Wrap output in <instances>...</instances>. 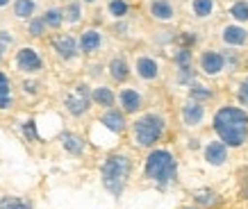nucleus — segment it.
I'll use <instances>...</instances> for the list:
<instances>
[{
  "instance_id": "f257e3e1",
  "label": "nucleus",
  "mask_w": 248,
  "mask_h": 209,
  "mask_svg": "<svg viewBox=\"0 0 248 209\" xmlns=\"http://www.w3.org/2000/svg\"><path fill=\"white\" fill-rule=\"evenodd\" d=\"M214 130L228 146H241L248 134V114L239 107H223L214 116Z\"/></svg>"
},
{
  "instance_id": "f03ea898",
  "label": "nucleus",
  "mask_w": 248,
  "mask_h": 209,
  "mask_svg": "<svg viewBox=\"0 0 248 209\" xmlns=\"http://www.w3.org/2000/svg\"><path fill=\"white\" fill-rule=\"evenodd\" d=\"M130 173H132V162L125 155H109L105 164L100 168V178L103 184L112 195H121L123 189L128 184Z\"/></svg>"
},
{
  "instance_id": "7ed1b4c3",
  "label": "nucleus",
  "mask_w": 248,
  "mask_h": 209,
  "mask_svg": "<svg viewBox=\"0 0 248 209\" xmlns=\"http://www.w3.org/2000/svg\"><path fill=\"white\" fill-rule=\"evenodd\" d=\"M175 171H178V164H175V157L169 150H153L146 159V166H143L146 178L157 182L159 187L169 184L175 178Z\"/></svg>"
},
{
  "instance_id": "20e7f679",
  "label": "nucleus",
  "mask_w": 248,
  "mask_h": 209,
  "mask_svg": "<svg viewBox=\"0 0 248 209\" xmlns=\"http://www.w3.org/2000/svg\"><path fill=\"white\" fill-rule=\"evenodd\" d=\"M162 134H164V119L157 114H143L132 125V136H135L137 146L141 148L155 146L162 139Z\"/></svg>"
},
{
  "instance_id": "39448f33",
  "label": "nucleus",
  "mask_w": 248,
  "mask_h": 209,
  "mask_svg": "<svg viewBox=\"0 0 248 209\" xmlns=\"http://www.w3.org/2000/svg\"><path fill=\"white\" fill-rule=\"evenodd\" d=\"M64 104H66V109H68L71 116H82V114H87L89 112V107H91L89 87H87V84H76V87L66 93Z\"/></svg>"
},
{
  "instance_id": "423d86ee",
  "label": "nucleus",
  "mask_w": 248,
  "mask_h": 209,
  "mask_svg": "<svg viewBox=\"0 0 248 209\" xmlns=\"http://www.w3.org/2000/svg\"><path fill=\"white\" fill-rule=\"evenodd\" d=\"M16 68L23 71V73H39L44 68V60H41V55L34 48L25 45V48L16 52Z\"/></svg>"
},
{
  "instance_id": "0eeeda50",
  "label": "nucleus",
  "mask_w": 248,
  "mask_h": 209,
  "mask_svg": "<svg viewBox=\"0 0 248 209\" xmlns=\"http://www.w3.org/2000/svg\"><path fill=\"white\" fill-rule=\"evenodd\" d=\"M53 50L64 61H71L78 57L80 48H78V41L71 34H57V37H53Z\"/></svg>"
},
{
  "instance_id": "6e6552de",
  "label": "nucleus",
  "mask_w": 248,
  "mask_h": 209,
  "mask_svg": "<svg viewBox=\"0 0 248 209\" xmlns=\"http://www.w3.org/2000/svg\"><path fill=\"white\" fill-rule=\"evenodd\" d=\"M100 123H103V125H105L109 132H114V134H121V132L125 130V114L121 112V109H114V107H109V109L103 114Z\"/></svg>"
},
{
  "instance_id": "1a4fd4ad",
  "label": "nucleus",
  "mask_w": 248,
  "mask_h": 209,
  "mask_svg": "<svg viewBox=\"0 0 248 209\" xmlns=\"http://www.w3.org/2000/svg\"><path fill=\"white\" fill-rule=\"evenodd\" d=\"M119 103H121V112L123 114H137L141 109L143 100L135 89H123L119 93Z\"/></svg>"
},
{
  "instance_id": "9d476101",
  "label": "nucleus",
  "mask_w": 248,
  "mask_h": 209,
  "mask_svg": "<svg viewBox=\"0 0 248 209\" xmlns=\"http://www.w3.org/2000/svg\"><path fill=\"white\" fill-rule=\"evenodd\" d=\"M100 45H103V37H100L98 30H84L80 41H78V48H80L84 55H91V52L100 50Z\"/></svg>"
},
{
  "instance_id": "9b49d317",
  "label": "nucleus",
  "mask_w": 248,
  "mask_h": 209,
  "mask_svg": "<svg viewBox=\"0 0 248 209\" xmlns=\"http://www.w3.org/2000/svg\"><path fill=\"white\" fill-rule=\"evenodd\" d=\"M201 66L207 75H217L223 71L226 66V60H223V55H218V52H205L203 57H201Z\"/></svg>"
},
{
  "instance_id": "f8f14e48",
  "label": "nucleus",
  "mask_w": 248,
  "mask_h": 209,
  "mask_svg": "<svg viewBox=\"0 0 248 209\" xmlns=\"http://www.w3.org/2000/svg\"><path fill=\"white\" fill-rule=\"evenodd\" d=\"M137 73H139V77H143V80H155L159 75L157 61L153 60V57H139V60H137Z\"/></svg>"
},
{
  "instance_id": "ddd939ff",
  "label": "nucleus",
  "mask_w": 248,
  "mask_h": 209,
  "mask_svg": "<svg viewBox=\"0 0 248 209\" xmlns=\"http://www.w3.org/2000/svg\"><path fill=\"white\" fill-rule=\"evenodd\" d=\"M203 104L196 103V100H191V103H187L185 107H182V119H185V123L187 125H198L201 120H203Z\"/></svg>"
},
{
  "instance_id": "4468645a",
  "label": "nucleus",
  "mask_w": 248,
  "mask_h": 209,
  "mask_svg": "<svg viewBox=\"0 0 248 209\" xmlns=\"http://www.w3.org/2000/svg\"><path fill=\"white\" fill-rule=\"evenodd\" d=\"M91 103L109 109V107H114V103H116V96H114V91L109 89V87H96V89L91 91Z\"/></svg>"
},
{
  "instance_id": "2eb2a0df",
  "label": "nucleus",
  "mask_w": 248,
  "mask_h": 209,
  "mask_svg": "<svg viewBox=\"0 0 248 209\" xmlns=\"http://www.w3.org/2000/svg\"><path fill=\"white\" fill-rule=\"evenodd\" d=\"M226 157H228V152H226V146L221 141H212L207 148H205V159L210 162V164H214V166H221L223 162H226Z\"/></svg>"
},
{
  "instance_id": "dca6fc26",
  "label": "nucleus",
  "mask_w": 248,
  "mask_h": 209,
  "mask_svg": "<svg viewBox=\"0 0 248 209\" xmlns=\"http://www.w3.org/2000/svg\"><path fill=\"white\" fill-rule=\"evenodd\" d=\"M109 75H112V80H116V82H125L130 77L128 61L123 60V57H114V60L109 61Z\"/></svg>"
},
{
  "instance_id": "f3484780",
  "label": "nucleus",
  "mask_w": 248,
  "mask_h": 209,
  "mask_svg": "<svg viewBox=\"0 0 248 209\" xmlns=\"http://www.w3.org/2000/svg\"><path fill=\"white\" fill-rule=\"evenodd\" d=\"M151 14L157 21H171L173 18V5L169 0H153L151 2Z\"/></svg>"
},
{
  "instance_id": "a211bd4d",
  "label": "nucleus",
  "mask_w": 248,
  "mask_h": 209,
  "mask_svg": "<svg viewBox=\"0 0 248 209\" xmlns=\"http://www.w3.org/2000/svg\"><path fill=\"white\" fill-rule=\"evenodd\" d=\"M62 146H64V150L71 152V155H82L84 152L82 136L73 134V132H64V134H62Z\"/></svg>"
},
{
  "instance_id": "6ab92c4d",
  "label": "nucleus",
  "mask_w": 248,
  "mask_h": 209,
  "mask_svg": "<svg viewBox=\"0 0 248 209\" xmlns=\"http://www.w3.org/2000/svg\"><path fill=\"white\" fill-rule=\"evenodd\" d=\"M246 39H248V32L244 28H239V25H228L226 30H223V41L230 45L246 44Z\"/></svg>"
},
{
  "instance_id": "aec40b11",
  "label": "nucleus",
  "mask_w": 248,
  "mask_h": 209,
  "mask_svg": "<svg viewBox=\"0 0 248 209\" xmlns=\"http://www.w3.org/2000/svg\"><path fill=\"white\" fill-rule=\"evenodd\" d=\"M37 12V2L34 0H16L14 2V16L23 18V21H30Z\"/></svg>"
},
{
  "instance_id": "412c9836",
  "label": "nucleus",
  "mask_w": 248,
  "mask_h": 209,
  "mask_svg": "<svg viewBox=\"0 0 248 209\" xmlns=\"http://www.w3.org/2000/svg\"><path fill=\"white\" fill-rule=\"evenodd\" d=\"M12 107V82L2 71H0V109Z\"/></svg>"
},
{
  "instance_id": "4be33fe9",
  "label": "nucleus",
  "mask_w": 248,
  "mask_h": 209,
  "mask_svg": "<svg viewBox=\"0 0 248 209\" xmlns=\"http://www.w3.org/2000/svg\"><path fill=\"white\" fill-rule=\"evenodd\" d=\"M46 23V28H53V30H57L62 23H64V14H62V9L57 7H50V9H46V14L41 16Z\"/></svg>"
},
{
  "instance_id": "5701e85b",
  "label": "nucleus",
  "mask_w": 248,
  "mask_h": 209,
  "mask_svg": "<svg viewBox=\"0 0 248 209\" xmlns=\"http://www.w3.org/2000/svg\"><path fill=\"white\" fill-rule=\"evenodd\" d=\"M62 14H64V21L68 23H80L82 21V5L80 2H68L66 9H62Z\"/></svg>"
},
{
  "instance_id": "b1692460",
  "label": "nucleus",
  "mask_w": 248,
  "mask_h": 209,
  "mask_svg": "<svg viewBox=\"0 0 248 209\" xmlns=\"http://www.w3.org/2000/svg\"><path fill=\"white\" fill-rule=\"evenodd\" d=\"M0 209H32V205L16 195H5V198H0Z\"/></svg>"
},
{
  "instance_id": "393cba45",
  "label": "nucleus",
  "mask_w": 248,
  "mask_h": 209,
  "mask_svg": "<svg viewBox=\"0 0 248 209\" xmlns=\"http://www.w3.org/2000/svg\"><path fill=\"white\" fill-rule=\"evenodd\" d=\"M107 12H109L114 18H125L130 7H128L125 0H109V2H107Z\"/></svg>"
},
{
  "instance_id": "a878e982",
  "label": "nucleus",
  "mask_w": 248,
  "mask_h": 209,
  "mask_svg": "<svg viewBox=\"0 0 248 209\" xmlns=\"http://www.w3.org/2000/svg\"><path fill=\"white\" fill-rule=\"evenodd\" d=\"M212 9H214V2L212 0H194V12L196 16H210L212 14Z\"/></svg>"
},
{
  "instance_id": "bb28decb",
  "label": "nucleus",
  "mask_w": 248,
  "mask_h": 209,
  "mask_svg": "<svg viewBox=\"0 0 248 209\" xmlns=\"http://www.w3.org/2000/svg\"><path fill=\"white\" fill-rule=\"evenodd\" d=\"M28 32H30V37H44L46 32V23L44 18H30V25H28Z\"/></svg>"
},
{
  "instance_id": "cd10ccee",
  "label": "nucleus",
  "mask_w": 248,
  "mask_h": 209,
  "mask_svg": "<svg viewBox=\"0 0 248 209\" xmlns=\"http://www.w3.org/2000/svg\"><path fill=\"white\" fill-rule=\"evenodd\" d=\"M230 14L237 18V21H248V2H234L232 9H230Z\"/></svg>"
},
{
  "instance_id": "c85d7f7f",
  "label": "nucleus",
  "mask_w": 248,
  "mask_h": 209,
  "mask_svg": "<svg viewBox=\"0 0 248 209\" xmlns=\"http://www.w3.org/2000/svg\"><path fill=\"white\" fill-rule=\"evenodd\" d=\"M207 98H212V91L207 89V87H203V84H194L191 87V100H207Z\"/></svg>"
},
{
  "instance_id": "c756f323",
  "label": "nucleus",
  "mask_w": 248,
  "mask_h": 209,
  "mask_svg": "<svg viewBox=\"0 0 248 209\" xmlns=\"http://www.w3.org/2000/svg\"><path fill=\"white\" fill-rule=\"evenodd\" d=\"M189 61H191V50L189 48H180V52L175 55V64L178 66H189Z\"/></svg>"
},
{
  "instance_id": "7c9ffc66",
  "label": "nucleus",
  "mask_w": 248,
  "mask_h": 209,
  "mask_svg": "<svg viewBox=\"0 0 248 209\" xmlns=\"http://www.w3.org/2000/svg\"><path fill=\"white\" fill-rule=\"evenodd\" d=\"M196 200L203 202V205H214L217 202V198H214V194H207V191H201V194H196Z\"/></svg>"
},
{
  "instance_id": "2f4dec72",
  "label": "nucleus",
  "mask_w": 248,
  "mask_h": 209,
  "mask_svg": "<svg viewBox=\"0 0 248 209\" xmlns=\"http://www.w3.org/2000/svg\"><path fill=\"white\" fill-rule=\"evenodd\" d=\"M39 87H41V84L34 82V80H25V82H23V91H25V93H30V96L39 93Z\"/></svg>"
},
{
  "instance_id": "473e14b6",
  "label": "nucleus",
  "mask_w": 248,
  "mask_h": 209,
  "mask_svg": "<svg viewBox=\"0 0 248 209\" xmlns=\"http://www.w3.org/2000/svg\"><path fill=\"white\" fill-rule=\"evenodd\" d=\"M12 41H14V39H12V34H9L7 30H0V48H2V50H7L9 45H12Z\"/></svg>"
},
{
  "instance_id": "72a5a7b5",
  "label": "nucleus",
  "mask_w": 248,
  "mask_h": 209,
  "mask_svg": "<svg viewBox=\"0 0 248 209\" xmlns=\"http://www.w3.org/2000/svg\"><path fill=\"white\" fill-rule=\"evenodd\" d=\"M194 80V71H191V66H180V82H191Z\"/></svg>"
},
{
  "instance_id": "f704fd0d",
  "label": "nucleus",
  "mask_w": 248,
  "mask_h": 209,
  "mask_svg": "<svg viewBox=\"0 0 248 209\" xmlns=\"http://www.w3.org/2000/svg\"><path fill=\"white\" fill-rule=\"evenodd\" d=\"M239 100H241V104H246L248 107V80H244L241 87H239Z\"/></svg>"
},
{
  "instance_id": "c9c22d12",
  "label": "nucleus",
  "mask_w": 248,
  "mask_h": 209,
  "mask_svg": "<svg viewBox=\"0 0 248 209\" xmlns=\"http://www.w3.org/2000/svg\"><path fill=\"white\" fill-rule=\"evenodd\" d=\"M23 132L28 134V139H30V141H34V139H37V132H34V120H28V123H25V127H23Z\"/></svg>"
},
{
  "instance_id": "e433bc0d",
  "label": "nucleus",
  "mask_w": 248,
  "mask_h": 209,
  "mask_svg": "<svg viewBox=\"0 0 248 209\" xmlns=\"http://www.w3.org/2000/svg\"><path fill=\"white\" fill-rule=\"evenodd\" d=\"M9 5V0H0V7H7Z\"/></svg>"
},
{
  "instance_id": "4c0bfd02",
  "label": "nucleus",
  "mask_w": 248,
  "mask_h": 209,
  "mask_svg": "<svg viewBox=\"0 0 248 209\" xmlns=\"http://www.w3.org/2000/svg\"><path fill=\"white\" fill-rule=\"evenodd\" d=\"M2 55H5V50H2V48H0V60H2Z\"/></svg>"
},
{
  "instance_id": "58836bf2",
  "label": "nucleus",
  "mask_w": 248,
  "mask_h": 209,
  "mask_svg": "<svg viewBox=\"0 0 248 209\" xmlns=\"http://www.w3.org/2000/svg\"><path fill=\"white\" fill-rule=\"evenodd\" d=\"M84 2H96V0H84Z\"/></svg>"
}]
</instances>
